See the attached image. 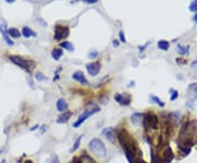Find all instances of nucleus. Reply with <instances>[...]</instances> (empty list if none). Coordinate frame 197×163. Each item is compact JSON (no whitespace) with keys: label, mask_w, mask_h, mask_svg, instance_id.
<instances>
[{"label":"nucleus","mask_w":197,"mask_h":163,"mask_svg":"<svg viewBox=\"0 0 197 163\" xmlns=\"http://www.w3.org/2000/svg\"><path fill=\"white\" fill-rule=\"evenodd\" d=\"M118 141L122 145L124 151H125V155L129 163H137V152H140L139 148L137 147V144L135 140L126 133L125 130H121L118 134Z\"/></svg>","instance_id":"f257e3e1"},{"label":"nucleus","mask_w":197,"mask_h":163,"mask_svg":"<svg viewBox=\"0 0 197 163\" xmlns=\"http://www.w3.org/2000/svg\"><path fill=\"white\" fill-rule=\"evenodd\" d=\"M10 61H12L14 65H17L18 67L22 68L23 70H25L26 72L31 73L32 70L34 69L35 67V62L32 61V60H28V59H24V58L20 57V56H10L9 57Z\"/></svg>","instance_id":"f03ea898"},{"label":"nucleus","mask_w":197,"mask_h":163,"mask_svg":"<svg viewBox=\"0 0 197 163\" xmlns=\"http://www.w3.org/2000/svg\"><path fill=\"white\" fill-rule=\"evenodd\" d=\"M89 149L93 155H96L99 158H104L106 155V148L103 141L99 138H93L89 142Z\"/></svg>","instance_id":"7ed1b4c3"},{"label":"nucleus","mask_w":197,"mask_h":163,"mask_svg":"<svg viewBox=\"0 0 197 163\" xmlns=\"http://www.w3.org/2000/svg\"><path fill=\"white\" fill-rule=\"evenodd\" d=\"M145 129H158L159 127V119L157 115L152 113H147L143 117V123Z\"/></svg>","instance_id":"20e7f679"},{"label":"nucleus","mask_w":197,"mask_h":163,"mask_svg":"<svg viewBox=\"0 0 197 163\" xmlns=\"http://www.w3.org/2000/svg\"><path fill=\"white\" fill-rule=\"evenodd\" d=\"M98 112H100V108H93L91 109H87V111H85L82 114H81L80 116L78 117V119L76 120V122L74 123V128H78L79 126H81V125L83 124V123L86 122V120L88 119V118L90 117V116L94 115V114H96Z\"/></svg>","instance_id":"39448f33"},{"label":"nucleus","mask_w":197,"mask_h":163,"mask_svg":"<svg viewBox=\"0 0 197 163\" xmlns=\"http://www.w3.org/2000/svg\"><path fill=\"white\" fill-rule=\"evenodd\" d=\"M69 35V29L67 26L64 25H56L55 28V34H54V39L56 41H61V39H66V37Z\"/></svg>","instance_id":"423d86ee"},{"label":"nucleus","mask_w":197,"mask_h":163,"mask_svg":"<svg viewBox=\"0 0 197 163\" xmlns=\"http://www.w3.org/2000/svg\"><path fill=\"white\" fill-rule=\"evenodd\" d=\"M115 101L119 103L121 105H129L132 102V97L129 94H124V93H116L114 97Z\"/></svg>","instance_id":"0eeeda50"},{"label":"nucleus","mask_w":197,"mask_h":163,"mask_svg":"<svg viewBox=\"0 0 197 163\" xmlns=\"http://www.w3.org/2000/svg\"><path fill=\"white\" fill-rule=\"evenodd\" d=\"M86 68H87L88 72L90 73V76H93L94 77V76L99 75L100 70H101V65L96 61H93L86 65Z\"/></svg>","instance_id":"6e6552de"},{"label":"nucleus","mask_w":197,"mask_h":163,"mask_svg":"<svg viewBox=\"0 0 197 163\" xmlns=\"http://www.w3.org/2000/svg\"><path fill=\"white\" fill-rule=\"evenodd\" d=\"M0 33H1L2 37H3V39L6 41V43L8 44L9 46H12L13 44V41H11L10 36H9V33H8V28H7L6 23H0Z\"/></svg>","instance_id":"1a4fd4ad"},{"label":"nucleus","mask_w":197,"mask_h":163,"mask_svg":"<svg viewBox=\"0 0 197 163\" xmlns=\"http://www.w3.org/2000/svg\"><path fill=\"white\" fill-rule=\"evenodd\" d=\"M102 135H103L104 137H105L110 142H112V144H114V142H115L116 135H115L114 128H112V127H108V128L103 129V131H102Z\"/></svg>","instance_id":"9d476101"},{"label":"nucleus","mask_w":197,"mask_h":163,"mask_svg":"<svg viewBox=\"0 0 197 163\" xmlns=\"http://www.w3.org/2000/svg\"><path fill=\"white\" fill-rule=\"evenodd\" d=\"M187 97L191 101L197 99V83H191L187 87Z\"/></svg>","instance_id":"9b49d317"},{"label":"nucleus","mask_w":197,"mask_h":163,"mask_svg":"<svg viewBox=\"0 0 197 163\" xmlns=\"http://www.w3.org/2000/svg\"><path fill=\"white\" fill-rule=\"evenodd\" d=\"M143 117H145V115L141 113H134L132 115V117H130V119H132V123L135 125V126H141L143 123Z\"/></svg>","instance_id":"f8f14e48"},{"label":"nucleus","mask_w":197,"mask_h":163,"mask_svg":"<svg viewBox=\"0 0 197 163\" xmlns=\"http://www.w3.org/2000/svg\"><path fill=\"white\" fill-rule=\"evenodd\" d=\"M72 79L78 81L81 84H88V80L86 79L82 71H76V72L72 73Z\"/></svg>","instance_id":"ddd939ff"},{"label":"nucleus","mask_w":197,"mask_h":163,"mask_svg":"<svg viewBox=\"0 0 197 163\" xmlns=\"http://www.w3.org/2000/svg\"><path fill=\"white\" fill-rule=\"evenodd\" d=\"M173 158H174V155H173V152H172V149L168 146L167 148H165L164 152H163V162L171 163L172 160H173Z\"/></svg>","instance_id":"4468645a"},{"label":"nucleus","mask_w":197,"mask_h":163,"mask_svg":"<svg viewBox=\"0 0 197 163\" xmlns=\"http://www.w3.org/2000/svg\"><path fill=\"white\" fill-rule=\"evenodd\" d=\"M71 116H72V112H70V111L64 112V113L58 117L57 123H58V124H65V123H67L68 120L70 119V117H71Z\"/></svg>","instance_id":"2eb2a0df"},{"label":"nucleus","mask_w":197,"mask_h":163,"mask_svg":"<svg viewBox=\"0 0 197 163\" xmlns=\"http://www.w3.org/2000/svg\"><path fill=\"white\" fill-rule=\"evenodd\" d=\"M56 108H57V109H58L59 112L64 113V112L67 111L68 104H67V102H66L64 99H59L58 101H57V103H56Z\"/></svg>","instance_id":"dca6fc26"},{"label":"nucleus","mask_w":197,"mask_h":163,"mask_svg":"<svg viewBox=\"0 0 197 163\" xmlns=\"http://www.w3.org/2000/svg\"><path fill=\"white\" fill-rule=\"evenodd\" d=\"M22 35H23L25 39H29V37H31V36H34L35 37L37 34L32 30V29L29 28V26H24V28L22 29Z\"/></svg>","instance_id":"f3484780"},{"label":"nucleus","mask_w":197,"mask_h":163,"mask_svg":"<svg viewBox=\"0 0 197 163\" xmlns=\"http://www.w3.org/2000/svg\"><path fill=\"white\" fill-rule=\"evenodd\" d=\"M8 33H9V36L13 37V39H19V37L21 36V33H20V31L18 30V29H15V28L8 29Z\"/></svg>","instance_id":"a211bd4d"},{"label":"nucleus","mask_w":197,"mask_h":163,"mask_svg":"<svg viewBox=\"0 0 197 163\" xmlns=\"http://www.w3.org/2000/svg\"><path fill=\"white\" fill-rule=\"evenodd\" d=\"M158 47L160 48L161 50H168L170 47V43L168 41H164V39H161V41L158 42Z\"/></svg>","instance_id":"6ab92c4d"},{"label":"nucleus","mask_w":197,"mask_h":163,"mask_svg":"<svg viewBox=\"0 0 197 163\" xmlns=\"http://www.w3.org/2000/svg\"><path fill=\"white\" fill-rule=\"evenodd\" d=\"M61 56H63V50H60V48H54V50H53V52H52L53 59L58 60Z\"/></svg>","instance_id":"aec40b11"},{"label":"nucleus","mask_w":197,"mask_h":163,"mask_svg":"<svg viewBox=\"0 0 197 163\" xmlns=\"http://www.w3.org/2000/svg\"><path fill=\"white\" fill-rule=\"evenodd\" d=\"M60 47L64 48V50H67L68 52H74V50H75L74 45H72L71 43H69V42H66V41L65 42H61Z\"/></svg>","instance_id":"412c9836"},{"label":"nucleus","mask_w":197,"mask_h":163,"mask_svg":"<svg viewBox=\"0 0 197 163\" xmlns=\"http://www.w3.org/2000/svg\"><path fill=\"white\" fill-rule=\"evenodd\" d=\"M178 52L181 55H187L189 54V46H183V45H178Z\"/></svg>","instance_id":"4be33fe9"},{"label":"nucleus","mask_w":197,"mask_h":163,"mask_svg":"<svg viewBox=\"0 0 197 163\" xmlns=\"http://www.w3.org/2000/svg\"><path fill=\"white\" fill-rule=\"evenodd\" d=\"M150 100H151L152 102H154L156 104H158L159 106H161V108H164V103H163L158 97H156V95H150Z\"/></svg>","instance_id":"5701e85b"},{"label":"nucleus","mask_w":197,"mask_h":163,"mask_svg":"<svg viewBox=\"0 0 197 163\" xmlns=\"http://www.w3.org/2000/svg\"><path fill=\"white\" fill-rule=\"evenodd\" d=\"M81 139H82V136H79L78 137V139L75 141V144H74V147L71 148V150H70V152H75V151L77 150V149L80 147V144H81Z\"/></svg>","instance_id":"b1692460"},{"label":"nucleus","mask_w":197,"mask_h":163,"mask_svg":"<svg viewBox=\"0 0 197 163\" xmlns=\"http://www.w3.org/2000/svg\"><path fill=\"white\" fill-rule=\"evenodd\" d=\"M45 163H59V159L56 155H52Z\"/></svg>","instance_id":"393cba45"},{"label":"nucleus","mask_w":197,"mask_h":163,"mask_svg":"<svg viewBox=\"0 0 197 163\" xmlns=\"http://www.w3.org/2000/svg\"><path fill=\"white\" fill-rule=\"evenodd\" d=\"M170 92H171V97H170L171 101H174V100H176L179 97V92L176 90H174V89H170Z\"/></svg>","instance_id":"a878e982"},{"label":"nucleus","mask_w":197,"mask_h":163,"mask_svg":"<svg viewBox=\"0 0 197 163\" xmlns=\"http://www.w3.org/2000/svg\"><path fill=\"white\" fill-rule=\"evenodd\" d=\"M189 10L194 13L197 12V0H193V1L191 2V4H189Z\"/></svg>","instance_id":"bb28decb"},{"label":"nucleus","mask_w":197,"mask_h":163,"mask_svg":"<svg viewBox=\"0 0 197 163\" xmlns=\"http://www.w3.org/2000/svg\"><path fill=\"white\" fill-rule=\"evenodd\" d=\"M35 79H36L37 81H43V80H45L46 78L44 77V75L42 72H37L36 76H35Z\"/></svg>","instance_id":"cd10ccee"},{"label":"nucleus","mask_w":197,"mask_h":163,"mask_svg":"<svg viewBox=\"0 0 197 163\" xmlns=\"http://www.w3.org/2000/svg\"><path fill=\"white\" fill-rule=\"evenodd\" d=\"M119 39H121L122 43H126V37L125 35H124L123 31H119Z\"/></svg>","instance_id":"c85d7f7f"},{"label":"nucleus","mask_w":197,"mask_h":163,"mask_svg":"<svg viewBox=\"0 0 197 163\" xmlns=\"http://www.w3.org/2000/svg\"><path fill=\"white\" fill-rule=\"evenodd\" d=\"M149 44H150V43H149V42H148V43H146L143 46H139V50H140V52H143V50H145V48L147 47V46L149 45Z\"/></svg>","instance_id":"c756f323"},{"label":"nucleus","mask_w":197,"mask_h":163,"mask_svg":"<svg viewBox=\"0 0 197 163\" xmlns=\"http://www.w3.org/2000/svg\"><path fill=\"white\" fill-rule=\"evenodd\" d=\"M28 82L30 83V87H31V88H32V89H34V88H35V87H34V82L32 81V79H31V78H29V79H28Z\"/></svg>","instance_id":"7c9ffc66"},{"label":"nucleus","mask_w":197,"mask_h":163,"mask_svg":"<svg viewBox=\"0 0 197 163\" xmlns=\"http://www.w3.org/2000/svg\"><path fill=\"white\" fill-rule=\"evenodd\" d=\"M86 2H88V3H96V2H98L99 0H85Z\"/></svg>","instance_id":"2f4dec72"},{"label":"nucleus","mask_w":197,"mask_h":163,"mask_svg":"<svg viewBox=\"0 0 197 163\" xmlns=\"http://www.w3.org/2000/svg\"><path fill=\"white\" fill-rule=\"evenodd\" d=\"M39 125H35L34 127H32V128H31V131H34V130H36V129H39Z\"/></svg>","instance_id":"473e14b6"},{"label":"nucleus","mask_w":197,"mask_h":163,"mask_svg":"<svg viewBox=\"0 0 197 163\" xmlns=\"http://www.w3.org/2000/svg\"><path fill=\"white\" fill-rule=\"evenodd\" d=\"M96 55H98V53H96V52H93V53H91V54H89L90 57H96Z\"/></svg>","instance_id":"72a5a7b5"},{"label":"nucleus","mask_w":197,"mask_h":163,"mask_svg":"<svg viewBox=\"0 0 197 163\" xmlns=\"http://www.w3.org/2000/svg\"><path fill=\"white\" fill-rule=\"evenodd\" d=\"M45 128H47V127H46V125H43V126H42V130H41V133L43 134L44 131H45Z\"/></svg>","instance_id":"f704fd0d"},{"label":"nucleus","mask_w":197,"mask_h":163,"mask_svg":"<svg viewBox=\"0 0 197 163\" xmlns=\"http://www.w3.org/2000/svg\"><path fill=\"white\" fill-rule=\"evenodd\" d=\"M113 45H114V46H116V47H117V46H118V45H119V43H118V42H117V41H116V39H115V41H114V42H113Z\"/></svg>","instance_id":"c9c22d12"},{"label":"nucleus","mask_w":197,"mask_h":163,"mask_svg":"<svg viewBox=\"0 0 197 163\" xmlns=\"http://www.w3.org/2000/svg\"><path fill=\"white\" fill-rule=\"evenodd\" d=\"M193 20H194V22H195V23H197V12L195 13V15H194Z\"/></svg>","instance_id":"e433bc0d"},{"label":"nucleus","mask_w":197,"mask_h":163,"mask_svg":"<svg viewBox=\"0 0 197 163\" xmlns=\"http://www.w3.org/2000/svg\"><path fill=\"white\" fill-rule=\"evenodd\" d=\"M195 66H197V60H196V61L192 62V67H195Z\"/></svg>","instance_id":"4c0bfd02"},{"label":"nucleus","mask_w":197,"mask_h":163,"mask_svg":"<svg viewBox=\"0 0 197 163\" xmlns=\"http://www.w3.org/2000/svg\"><path fill=\"white\" fill-rule=\"evenodd\" d=\"M7 2H8V3H13L14 0H7Z\"/></svg>","instance_id":"58836bf2"},{"label":"nucleus","mask_w":197,"mask_h":163,"mask_svg":"<svg viewBox=\"0 0 197 163\" xmlns=\"http://www.w3.org/2000/svg\"><path fill=\"white\" fill-rule=\"evenodd\" d=\"M24 163H33V162H32V161H30V160H28V161H25Z\"/></svg>","instance_id":"ea45409f"},{"label":"nucleus","mask_w":197,"mask_h":163,"mask_svg":"<svg viewBox=\"0 0 197 163\" xmlns=\"http://www.w3.org/2000/svg\"><path fill=\"white\" fill-rule=\"evenodd\" d=\"M137 163H146V162H143V161H139V162H137Z\"/></svg>","instance_id":"a19ab883"},{"label":"nucleus","mask_w":197,"mask_h":163,"mask_svg":"<svg viewBox=\"0 0 197 163\" xmlns=\"http://www.w3.org/2000/svg\"><path fill=\"white\" fill-rule=\"evenodd\" d=\"M2 152V150H1V149H0V153H1Z\"/></svg>","instance_id":"79ce46f5"},{"label":"nucleus","mask_w":197,"mask_h":163,"mask_svg":"<svg viewBox=\"0 0 197 163\" xmlns=\"http://www.w3.org/2000/svg\"><path fill=\"white\" fill-rule=\"evenodd\" d=\"M1 163H4V160H3V161H2V162H1Z\"/></svg>","instance_id":"37998d69"}]
</instances>
